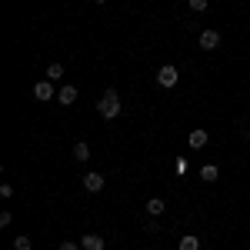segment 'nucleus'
<instances>
[{
    "label": "nucleus",
    "instance_id": "2eb2a0df",
    "mask_svg": "<svg viewBox=\"0 0 250 250\" xmlns=\"http://www.w3.org/2000/svg\"><path fill=\"white\" fill-rule=\"evenodd\" d=\"M190 10H197V14L207 10V0H190Z\"/></svg>",
    "mask_w": 250,
    "mask_h": 250
},
{
    "label": "nucleus",
    "instance_id": "9b49d317",
    "mask_svg": "<svg viewBox=\"0 0 250 250\" xmlns=\"http://www.w3.org/2000/svg\"><path fill=\"white\" fill-rule=\"evenodd\" d=\"M180 250H200V237L197 233H184L180 237Z\"/></svg>",
    "mask_w": 250,
    "mask_h": 250
},
{
    "label": "nucleus",
    "instance_id": "6e6552de",
    "mask_svg": "<svg viewBox=\"0 0 250 250\" xmlns=\"http://www.w3.org/2000/svg\"><path fill=\"white\" fill-rule=\"evenodd\" d=\"M77 100V87L74 83H67V87H60V94H57V104H63V107H70Z\"/></svg>",
    "mask_w": 250,
    "mask_h": 250
},
{
    "label": "nucleus",
    "instance_id": "20e7f679",
    "mask_svg": "<svg viewBox=\"0 0 250 250\" xmlns=\"http://www.w3.org/2000/svg\"><path fill=\"white\" fill-rule=\"evenodd\" d=\"M80 247H83V250H104V247H107V240H104L100 233H83V237H80Z\"/></svg>",
    "mask_w": 250,
    "mask_h": 250
},
{
    "label": "nucleus",
    "instance_id": "423d86ee",
    "mask_svg": "<svg viewBox=\"0 0 250 250\" xmlns=\"http://www.w3.org/2000/svg\"><path fill=\"white\" fill-rule=\"evenodd\" d=\"M34 97H37V100H54V83H50V80H37V83H34Z\"/></svg>",
    "mask_w": 250,
    "mask_h": 250
},
{
    "label": "nucleus",
    "instance_id": "7ed1b4c3",
    "mask_svg": "<svg viewBox=\"0 0 250 250\" xmlns=\"http://www.w3.org/2000/svg\"><path fill=\"white\" fill-rule=\"evenodd\" d=\"M104 173H97V170H90V173H83V190H90V193H100L104 190Z\"/></svg>",
    "mask_w": 250,
    "mask_h": 250
},
{
    "label": "nucleus",
    "instance_id": "f3484780",
    "mask_svg": "<svg viewBox=\"0 0 250 250\" xmlns=\"http://www.w3.org/2000/svg\"><path fill=\"white\" fill-rule=\"evenodd\" d=\"M173 170H177L180 177H184V173H187V160H177V164H173Z\"/></svg>",
    "mask_w": 250,
    "mask_h": 250
},
{
    "label": "nucleus",
    "instance_id": "a211bd4d",
    "mask_svg": "<svg viewBox=\"0 0 250 250\" xmlns=\"http://www.w3.org/2000/svg\"><path fill=\"white\" fill-rule=\"evenodd\" d=\"M0 197H14V187L10 184H0Z\"/></svg>",
    "mask_w": 250,
    "mask_h": 250
},
{
    "label": "nucleus",
    "instance_id": "1a4fd4ad",
    "mask_svg": "<svg viewBox=\"0 0 250 250\" xmlns=\"http://www.w3.org/2000/svg\"><path fill=\"white\" fill-rule=\"evenodd\" d=\"M74 160L87 164V160H90V144H83V140H80V144H74Z\"/></svg>",
    "mask_w": 250,
    "mask_h": 250
},
{
    "label": "nucleus",
    "instance_id": "ddd939ff",
    "mask_svg": "<svg viewBox=\"0 0 250 250\" xmlns=\"http://www.w3.org/2000/svg\"><path fill=\"white\" fill-rule=\"evenodd\" d=\"M14 250H34V240L27 233H20V237H14Z\"/></svg>",
    "mask_w": 250,
    "mask_h": 250
},
{
    "label": "nucleus",
    "instance_id": "dca6fc26",
    "mask_svg": "<svg viewBox=\"0 0 250 250\" xmlns=\"http://www.w3.org/2000/svg\"><path fill=\"white\" fill-rule=\"evenodd\" d=\"M57 250H83V247H80V244H74V240H63Z\"/></svg>",
    "mask_w": 250,
    "mask_h": 250
},
{
    "label": "nucleus",
    "instance_id": "f8f14e48",
    "mask_svg": "<svg viewBox=\"0 0 250 250\" xmlns=\"http://www.w3.org/2000/svg\"><path fill=\"white\" fill-rule=\"evenodd\" d=\"M217 177H220V170H217V164H204V167H200V180H207V184H213Z\"/></svg>",
    "mask_w": 250,
    "mask_h": 250
},
{
    "label": "nucleus",
    "instance_id": "39448f33",
    "mask_svg": "<svg viewBox=\"0 0 250 250\" xmlns=\"http://www.w3.org/2000/svg\"><path fill=\"white\" fill-rule=\"evenodd\" d=\"M200 47H204V50H217V47H220V34L210 30V27L200 30Z\"/></svg>",
    "mask_w": 250,
    "mask_h": 250
},
{
    "label": "nucleus",
    "instance_id": "f03ea898",
    "mask_svg": "<svg viewBox=\"0 0 250 250\" xmlns=\"http://www.w3.org/2000/svg\"><path fill=\"white\" fill-rule=\"evenodd\" d=\"M177 80H180V70H177L173 63H164V67L157 70V83H160V87H177Z\"/></svg>",
    "mask_w": 250,
    "mask_h": 250
},
{
    "label": "nucleus",
    "instance_id": "4468645a",
    "mask_svg": "<svg viewBox=\"0 0 250 250\" xmlns=\"http://www.w3.org/2000/svg\"><path fill=\"white\" fill-rule=\"evenodd\" d=\"M63 77V67H60V63H50V67H47V80H60Z\"/></svg>",
    "mask_w": 250,
    "mask_h": 250
},
{
    "label": "nucleus",
    "instance_id": "0eeeda50",
    "mask_svg": "<svg viewBox=\"0 0 250 250\" xmlns=\"http://www.w3.org/2000/svg\"><path fill=\"white\" fill-rule=\"evenodd\" d=\"M207 140H210V134H207L204 127H197V130H190V137H187V144H190L193 150H200V147H207Z\"/></svg>",
    "mask_w": 250,
    "mask_h": 250
},
{
    "label": "nucleus",
    "instance_id": "9d476101",
    "mask_svg": "<svg viewBox=\"0 0 250 250\" xmlns=\"http://www.w3.org/2000/svg\"><path fill=\"white\" fill-rule=\"evenodd\" d=\"M164 210H167V204H164L160 197H150V200H147V213H150V217H160Z\"/></svg>",
    "mask_w": 250,
    "mask_h": 250
},
{
    "label": "nucleus",
    "instance_id": "6ab92c4d",
    "mask_svg": "<svg viewBox=\"0 0 250 250\" xmlns=\"http://www.w3.org/2000/svg\"><path fill=\"white\" fill-rule=\"evenodd\" d=\"M94 3H107V0H94Z\"/></svg>",
    "mask_w": 250,
    "mask_h": 250
},
{
    "label": "nucleus",
    "instance_id": "f257e3e1",
    "mask_svg": "<svg viewBox=\"0 0 250 250\" xmlns=\"http://www.w3.org/2000/svg\"><path fill=\"white\" fill-rule=\"evenodd\" d=\"M97 110H100L104 120H114V117L120 114V97H117L114 87H110V90H104V97L97 100Z\"/></svg>",
    "mask_w": 250,
    "mask_h": 250
}]
</instances>
